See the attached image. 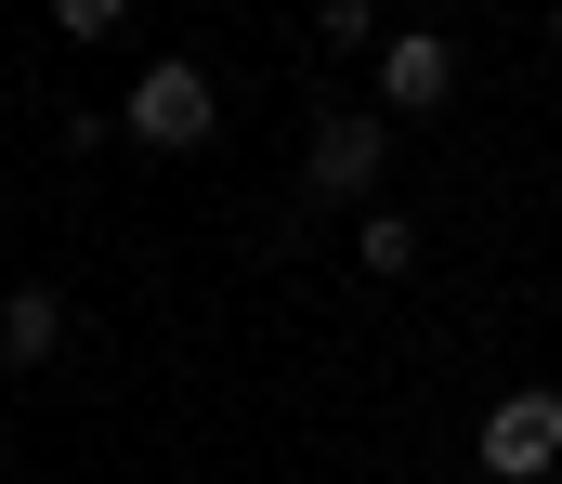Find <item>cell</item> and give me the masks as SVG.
Returning <instances> with one entry per match:
<instances>
[{"label": "cell", "instance_id": "4", "mask_svg": "<svg viewBox=\"0 0 562 484\" xmlns=\"http://www.w3.org/2000/svg\"><path fill=\"white\" fill-rule=\"evenodd\" d=\"M380 105L393 119H445L458 105V26H380Z\"/></svg>", "mask_w": 562, "mask_h": 484}, {"label": "cell", "instance_id": "6", "mask_svg": "<svg viewBox=\"0 0 562 484\" xmlns=\"http://www.w3.org/2000/svg\"><path fill=\"white\" fill-rule=\"evenodd\" d=\"M419 223H406V210H380V196H367V210H353V262H367V275H380V289H393V275H419Z\"/></svg>", "mask_w": 562, "mask_h": 484}, {"label": "cell", "instance_id": "8", "mask_svg": "<svg viewBox=\"0 0 562 484\" xmlns=\"http://www.w3.org/2000/svg\"><path fill=\"white\" fill-rule=\"evenodd\" d=\"M53 13V40H119L132 26V0H40Z\"/></svg>", "mask_w": 562, "mask_h": 484}, {"label": "cell", "instance_id": "9", "mask_svg": "<svg viewBox=\"0 0 562 484\" xmlns=\"http://www.w3.org/2000/svg\"><path fill=\"white\" fill-rule=\"evenodd\" d=\"M550 53H562V0H550Z\"/></svg>", "mask_w": 562, "mask_h": 484}, {"label": "cell", "instance_id": "3", "mask_svg": "<svg viewBox=\"0 0 562 484\" xmlns=\"http://www.w3.org/2000/svg\"><path fill=\"white\" fill-rule=\"evenodd\" d=\"M471 459H484V484H550L562 472V380H510V393L484 406Z\"/></svg>", "mask_w": 562, "mask_h": 484}, {"label": "cell", "instance_id": "2", "mask_svg": "<svg viewBox=\"0 0 562 484\" xmlns=\"http://www.w3.org/2000/svg\"><path fill=\"white\" fill-rule=\"evenodd\" d=\"M393 170V105H327L301 132V210H367Z\"/></svg>", "mask_w": 562, "mask_h": 484}, {"label": "cell", "instance_id": "1", "mask_svg": "<svg viewBox=\"0 0 562 484\" xmlns=\"http://www.w3.org/2000/svg\"><path fill=\"white\" fill-rule=\"evenodd\" d=\"M119 132H132L144 158H196V145L223 132V79H210L196 53H144V79L119 92Z\"/></svg>", "mask_w": 562, "mask_h": 484}, {"label": "cell", "instance_id": "7", "mask_svg": "<svg viewBox=\"0 0 562 484\" xmlns=\"http://www.w3.org/2000/svg\"><path fill=\"white\" fill-rule=\"evenodd\" d=\"M314 40L327 53H380V0H314Z\"/></svg>", "mask_w": 562, "mask_h": 484}, {"label": "cell", "instance_id": "5", "mask_svg": "<svg viewBox=\"0 0 562 484\" xmlns=\"http://www.w3.org/2000/svg\"><path fill=\"white\" fill-rule=\"evenodd\" d=\"M53 353H66V302H53L40 275H13V289H0V367H13V380H40Z\"/></svg>", "mask_w": 562, "mask_h": 484}]
</instances>
